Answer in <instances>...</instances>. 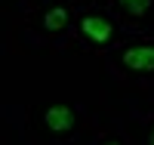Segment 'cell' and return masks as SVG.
<instances>
[{
  "mask_svg": "<svg viewBox=\"0 0 154 145\" xmlns=\"http://www.w3.org/2000/svg\"><path fill=\"white\" fill-rule=\"evenodd\" d=\"M43 124H46L49 133H68L77 124V114H74L71 105H49L43 111Z\"/></svg>",
  "mask_w": 154,
  "mask_h": 145,
  "instance_id": "1",
  "label": "cell"
},
{
  "mask_svg": "<svg viewBox=\"0 0 154 145\" xmlns=\"http://www.w3.org/2000/svg\"><path fill=\"white\" fill-rule=\"evenodd\" d=\"M123 65L130 71H154V43H136L123 49Z\"/></svg>",
  "mask_w": 154,
  "mask_h": 145,
  "instance_id": "2",
  "label": "cell"
},
{
  "mask_svg": "<svg viewBox=\"0 0 154 145\" xmlns=\"http://www.w3.org/2000/svg\"><path fill=\"white\" fill-rule=\"evenodd\" d=\"M80 31H83V37H89L93 43H108L111 34H114V25H111L108 16H83Z\"/></svg>",
  "mask_w": 154,
  "mask_h": 145,
  "instance_id": "3",
  "label": "cell"
},
{
  "mask_svg": "<svg viewBox=\"0 0 154 145\" xmlns=\"http://www.w3.org/2000/svg\"><path fill=\"white\" fill-rule=\"evenodd\" d=\"M65 25H68V9H62V6H53L43 16V28L46 31H62Z\"/></svg>",
  "mask_w": 154,
  "mask_h": 145,
  "instance_id": "4",
  "label": "cell"
},
{
  "mask_svg": "<svg viewBox=\"0 0 154 145\" xmlns=\"http://www.w3.org/2000/svg\"><path fill=\"white\" fill-rule=\"evenodd\" d=\"M120 3H123V9H126V12L139 16V12H145V9L151 6V0H120Z\"/></svg>",
  "mask_w": 154,
  "mask_h": 145,
  "instance_id": "5",
  "label": "cell"
},
{
  "mask_svg": "<svg viewBox=\"0 0 154 145\" xmlns=\"http://www.w3.org/2000/svg\"><path fill=\"white\" fill-rule=\"evenodd\" d=\"M102 145H120V142L117 139H108V142H102Z\"/></svg>",
  "mask_w": 154,
  "mask_h": 145,
  "instance_id": "6",
  "label": "cell"
},
{
  "mask_svg": "<svg viewBox=\"0 0 154 145\" xmlns=\"http://www.w3.org/2000/svg\"><path fill=\"white\" fill-rule=\"evenodd\" d=\"M148 145H154V130H151V133H148Z\"/></svg>",
  "mask_w": 154,
  "mask_h": 145,
  "instance_id": "7",
  "label": "cell"
}]
</instances>
